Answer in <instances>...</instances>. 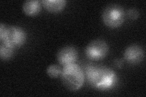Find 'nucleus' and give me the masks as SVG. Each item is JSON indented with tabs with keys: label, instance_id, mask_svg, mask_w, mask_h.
I'll return each mask as SVG.
<instances>
[{
	"label": "nucleus",
	"instance_id": "nucleus-1",
	"mask_svg": "<svg viewBox=\"0 0 146 97\" xmlns=\"http://www.w3.org/2000/svg\"><path fill=\"white\" fill-rule=\"evenodd\" d=\"M86 75L90 85L99 90H108L116 84L117 77L111 69L102 66H90Z\"/></svg>",
	"mask_w": 146,
	"mask_h": 97
},
{
	"label": "nucleus",
	"instance_id": "nucleus-2",
	"mask_svg": "<svg viewBox=\"0 0 146 97\" xmlns=\"http://www.w3.org/2000/svg\"><path fill=\"white\" fill-rule=\"evenodd\" d=\"M61 80L66 89L75 91L83 86L85 76L81 67L76 64L64 66L60 74Z\"/></svg>",
	"mask_w": 146,
	"mask_h": 97
},
{
	"label": "nucleus",
	"instance_id": "nucleus-3",
	"mask_svg": "<svg viewBox=\"0 0 146 97\" xmlns=\"http://www.w3.org/2000/svg\"><path fill=\"white\" fill-rule=\"evenodd\" d=\"M0 39L13 48L23 45L26 40V34L22 28L18 26L6 27L3 23L0 24Z\"/></svg>",
	"mask_w": 146,
	"mask_h": 97
},
{
	"label": "nucleus",
	"instance_id": "nucleus-4",
	"mask_svg": "<svg viewBox=\"0 0 146 97\" xmlns=\"http://www.w3.org/2000/svg\"><path fill=\"white\" fill-rule=\"evenodd\" d=\"M102 20L109 27L116 28L122 25L125 20V12L121 6L112 4L107 6L102 12Z\"/></svg>",
	"mask_w": 146,
	"mask_h": 97
},
{
	"label": "nucleus",
	"instance_id": "nucleus-5",
	"mask_svg": "<svg viewBox=\"0 0 146 97\" xmlns=\"http://www.w3.org/2000/svg\"><path fill=\"white\" fill-rule=\"evenodd\" d=\"M108 44L103 40H94L87 45L85 49V54L88 58L98 61L104 58L108 53Z\"/></svg>",
	"mask_w": 146,
	"mask_h": 97
},
{
	"label": "nucleus",
	"instance_id": "nucleus-6",
	"mask_svg": "<svg viewBox=\"0 0 146 97\" xmlns=\"http://www.w3.org/2000/svg\"><path fill=\"white\" fill-rule=\"evenodd\" d=\"M78 53L72 46H66L58 50L57 54V61L65 66L74 64L77 59Z\"/></svg>",
	"mask_w": 146,
	"mask_h": 97
},
{
	"label": "nucleus",
	"instance_id": "nucleus-7",
	"mask_svg": "<svg viewBox=\"0 0 146 97\" xmlns=\"http://www.w3.org/2000/svg\"><path fill=\"white\" fill-rule=\"evenodd\" d=\"M144 57V50L139 46L132 44L127 47L124 53V57L130 64H137L142 61Z\"/></svg>",
	"mask_w": 146,
	"mask_h": 97
},
{
	"label": "nucleus",
	"instance_id": "nucleus-8",
	"mask_svg": "<svg viewBox=\"0 0 146 97\" xmlns=\"http://www.w3.org/2000/svg\"><path fill=\"white\" fill-rule=\"evenodd\" d=\"M23 11L27 15H37L41 10L40 2L38 0H27L23 4Z\"/></svg>",
	"mask_w": 146,
	"mask_h": 97
},
{
	"label": "nucleus",
	"instance_id": "nucleus-9",
	"mask_svg": "<svg viewBox=\"0 0 146 97\" xmlns=\"http://www.w3.org/2000/svg\"><path fill=\"white\" fill-rule=\"evenodd\" d=\"M42 3L48 11L51 12H58L65 7V0H42Z\"/></svg>",
	"mask_w": 146,
	"mask_h": 97
},
{
	"label": "nucleus",
	"instance_id": "nucleus-10",
	"mask_svg": "<svg viewBox=\"0 0 146 97\" xmlns=\"http://www.w3.org/2000/svg\"><path fill=\"white\" fill-rule=\"evenodd\" d=\"M13 54V48L8 44L1 42L0 46V57L3 60L10 59Z\"/></svg>",
	"mask_w": 146,
	"mask_h": 97
},
{
	"label": "nucleus",
	"instance_id": "nucleus-11",
	"mask_svg": "<svg viewBox=\"0 0 146 97\" xmlns=\"http://www.w3.org/2000/svg\"><path fill=\"white\" fill-rule=\"evenodd\" d=\"M62 69L57 64H51L46 69L47 75L52 78H56L60 76Z\"/></svg>",
	"mask_w": 146,
	"mask_h": 97
},
{
	"label": "nucleus",
	"instance_id": "nucleus-12",
	"mask_svg": "<svg viewBox=\"0 0 146 97\" xmlns=\"http://www.w3.org/2000/svg\"><path fill=\"white\" fill-rule=\"evenodd\" d=\"M127 14H128V16H129V18H131V19L136 20L138 18L139 16V12L136 9L131 8L128 10Z\"/></svg>",
	"mask_w": 146,
	"mask_h": 97
},
{
	"label": "nucleus",
	"instance_id": "nucleus-13",
	"mask_svg": "<svg viewBox=\"0 0 146 97\" xmlns=\"http://www.w3.org/2000/svg\"><path fill=\"white\" fill-rule=\"evenodd\" d=\"M114 63H115V66L119 68H121V66H122V61H121V59H115V62H114Z\"/></svg>",
	"mask_w": 146,
	"mask_h": 97
}]
</instances>
